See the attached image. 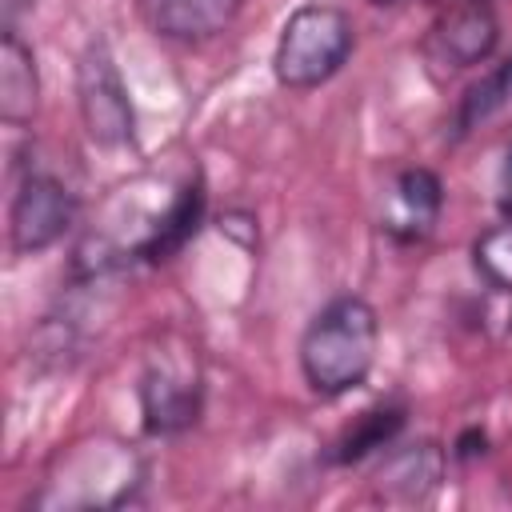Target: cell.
Returning a JSON list of instances; mask_svg holds the SVG:
<instances>
[{"mask_svg":"<svg viewBox=\"0 0 512 512\" xmlns=\"http://www.w3.org/2000/svg\"><path fill=\"white\" fill-rule=\"evenodd\" d=\"M384 484L388 496H400V500H424L436 480H440V452L432 444H412L396 456H388V464L380 468L376 476Z\"/></svg>","mask_w":512,"mask_h":512,"instance_id":"cell-10","label":"cell"},{"mask_svg":"<svg viewBox=\"0 0 512 512\" xmlns=\"http://www.w3.org/2000/svg\"><path fill=\"white\" fill-rule=\"evenodd\" d=\"M40 100V80H36V60L28 44L16 36V28H4L0 40V116L4 124L20 128L32 120Z\"/></svg>","mask_w":512,"mask_h":512,"instance_id":"cell-9","label":"cell"},{"mask_svg":"<svg viewBox=\"0 0 512 512\" xmlns=\"http://www.w3.org/2000/svg\"><path fill=\"white\" fill-rule=\"evenodd\" d=\"M472 264L492 288L512 292V216L472 244Z\"/></svg>","mask_w":512,"mask_h":512,"instance_id":"cell-13","label":"cell"},{"mask_svg":"<svg viewBox=\"0 0 512 512\" xmlns=\"http://www.w3.org/2000/svg\"><path fill=\"white\" fill-rule=\"evenodd\" d=\"M508 104H512V60L500 64L492 76H484V80L464 96L460 116H456V128H460V132H472V128H480L488 116H496V112L508 108Z\"/></svg>","mask_w":512,"mask_h":512,"instance_id":"cell-12","label":"cell"},{"mask_svg":"<svg viewBox=\"0 0 512 512\" xmlns=\"http://www.w3.org/2000/svg\"><path fill=\"white\" fill-rule=\"evenodd\" d=\"M76 224V196L48 172H28L12 196L8 232L20 256L44 252Z\"/></svg>","mask_w":512,"mask_h":512,"instance_id":"cell-4","label":"cell"},{"mask_svg":"<svg viewBox=\"0 0 512 512\" xmlns=\"http://www.w3.org/2000/svg\"><path fill=\"white\" fill-rule=\"evenodd\" d=\"M380 4H384V0H380Z\"/></svg>","mask_w":512,"mask_h":512,"instance_id":"cell-17","label":"cell"},{"mask_svg":"<svg viewBox=\"0 0 512 512\" xmlns=\"http://www.w3.org/2000/svg\"><path fill=\"white\" fill-rule=\"evenodd\" d=\"M348 52H352V20L336 4H304L288 16L276 40L272 68L284 88L304 92L336 76Z\"/></svg>","mask_w":512,"mask_h":512,"instance_id":"cell-2","label":"cell"},{"mask_svg":"<svg viewBox=\"0 0 512 512\" xmlns=\"http://www.w3.org/2000/svg\"><path fill=\"white\" fill-rule=\"evenodd\" d=\"M440 216V180L428 168H408L384 196L380 228L396 240H424Z\"/></svg>","mask_w":512,"mask_h":512,"instance_id":"cell-8","label":"cell"},{"mask_svg":"<svg viewBox=\"0 0 512 512\" xmlns=\"http://www.w3.org/2000/svg\"><path fill=\"white\" fill-rule=\"evenodd\" d=\"M244 0H140V16L156 36L168 40H212L240 16Z\"/></svg>","mask_w":512,"mask_h":512,"instance_id":"cell-7","label":"cell"},{"mask_svg":"<svg viewBox=\"0 0 512 512\" xmlns=\"http://www.w3.org/2000/svg\"><path fill=\"white\" fill-rule=\"evenodd\" d=\"M376 340H380V328L368 300L336 296L332 304H324L300 340V368L312 392L340 396L364 384L376 360Z\"/></svg>","mask_w":512,"mask_h":512,"instance_id":"cell-1","label":"cell"},{"mask_svg":"<svg viewBox=\"0 0 512 512\" xmlns=\"http://www.w3.org/2000/svg\"><path fill=\"white\" fill-rule=\"evenodd\" d=\"M500 212L512 216V152H508L504 172H500Z\"/></svg>","mask_w":512,"mask_h":512,"instance_id":"cell-15","label":"cell"},{"mask_svg":"<svg viewBox=\"0 0 512 512\" xmlns=\"http://www.w3.org/2000/svg\"><path fill=\"white\" fill-rule=\"evenodd\" d=\"M76 96H80V116L84 128L96 144L116 148L132 140V104L128 88L116 72V60L104 44H88L76 68Z\"/></svg>","mask_w":512,"mask_h":512,"instance_id":"cell-3","label":"cell"},{"mask_svg":"<svg viewBox=\"0 0 512 512\" xmlns=\"http://www.w3.org/2000/svg\"><path fill=\"white\" fill-rule=\"evenodd\" d=\"M196 220H200V188L196 184H184L160 212V224L144 248V260H164L168 252H176L192 232H196Z\"/></svg>","mask_w":512,"mask_h":512,"instance_id":"cell-11","label":"cell"},{"mask_svg":"<svg viewBox=\"0 0 512 512\" xmlns=\"http://www.w3.org/2000/svg\"><path fill=\"white\" fill-rule=\"evenodd\" d=\"M496 16L484 0H464V4H452L424 36V56L436 64V68H448V72H460V68H472L480 60L492 56L496 48Z\"/></svg>","mask_w":512,"mask_h":512,"instance_id":"cell-5","label":"cell"},{"mask_svg":"<svg viewBox=\"0 0 512 512\" xmlns=\"http://www.w3.org/2000/svg\"><path fill=\"white\" fill-rule=\"evenodd\" d=\"M140 408L148 432H180L200 412V372L196 364L156 360L140 380Z\"/></svg>","mask_w":512,"mask_h":512,"instance_id":"cell-6","label":"cell"},{"mask_svg":"<svg viewBox=\"0 0 512 512\" xmlns=\"http://www.w3.org/2000/svg\"><path fill=\"white\" fill-rule=\"evenodd\" d=\"M404 424V416L396 412V408H376V412H368L364 416V424L340 444V452H336V460H360L364 452H372V448H384L392 436H396V428Z\"/></svg>","mask_w":512,"mask_h":512,"instance_id":"cell-14","label":"cell"},{"mask_svg":"<svg viewBox=\"0 0 512 512\" xmlns=\"http://www.w3.org/2000/svg\"><path fill=\"white\" fill-rule=\"evenodd\" d=\"M20 4H36V0H8V12H12V8H20Z\"/></svg>","mask_w":512,"mask_h":512,"instance_id":"cell-16","label":"cell"}]
</instances>
